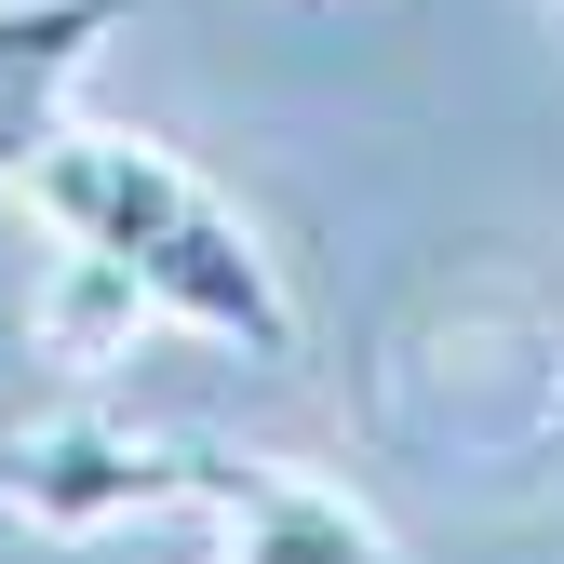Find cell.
I'll return each instance as SVG.
<instances>
[{
  "label": "cell",
  "instance_id": "3957f363",
  "mask_svg": "<svg viewBox=\"0 0 564 564\" xmlns=\"http://www.w3.org/2000/svg\"><path fill=\"white\" fill-rule=\"evenodd\" d=\"M202 524H216V564H403L377 511L323 498L310 470L229 457V444H202Z\"/></svg>",
  "mask_w": 564,
  "mask_h": 564
},
{
  "label": "cell",
  "instance_id": "277c9868",
  "mask_svg": "<svg viewBox=\"0 0 564 564\" xmlns=\"http://www.w3.org/2000/svg\"><path fill=\"white\" fill-rule=\"evenodd\" d=\"M121 28V0H0V188H28V162L67 134V82Z\"/></svg>",
  "mask_w": 564,
  "mask_h": 564
},
{
  "label": "cell",
  "instance_id": "5b68a950",
  "mask_svg": "<svg viewBox=\"0 0 564 564\" xmlns=\"http://www.w3.org/2000/svg\"><path fill=\"white\" fill-rule=\"evenodd\" d=\"M134 323H149V296H134L108 256H82V242H67V256H54V296H41V336L67 349V364H108Z\"/></svg>",
  "mask_w": 564,
  "mask_h": 564
},
{
  "label": "cell",
  "instance_id": "6da1fadb",
  "mask_svg": "<svg viewBox=\"0 0 564 564\" xmlns=\"http://www.w3.org/2000/svg\"><path fill=\"white\" fill-rule=\"evenodd\" d=\"M14 202H28L54 242L108 256L134 296H149V323L242 336L256 364H282V349H296V296H282V269L256 256V229H242L175 149H149V134H82V121H67L54 149L28 162Z\"/></svg>",
  "mask_w": 564,
  "mask_h": 564
},
{
  "label": "cell",
  "instance_id": "7a4b0ae2",
  "mask_svg": "<svg viewBox=\"0 0 564 564\" xmlns=\"http://www.w3.org/2000/svg\"><path fill=\"white\" fill-rule=\"evenodd\" d=\"M0 511L41 524V538L162 524V511H202V444H149V431H108V416H67V431H28L0 457Z\"/></svg>",
  "mask_w": 564,
  "mask_h": 564
}]
</instances>
